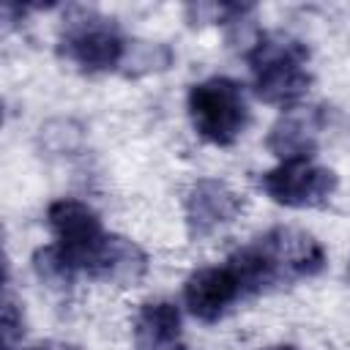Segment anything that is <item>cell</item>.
<instances>
[{"instance_id":"cell-12","label":"cell","mask_w":350,"mask_h":350,"mask_svg":"<svg viewBox=\"0 0 350 350\" xmlns=\"http://www.w3.org/2000/svg\"><path fill=\"white\" fill-rule=\"evenodd\" d=\"M33 268H36V276L49 287H68L77 273V268L63 257V252L55 243L33 254Z\"/></svg>"},{"instance_id":"cell-16","label":"cell","mask_w":350,"mask_h":350,"mask_svg":"<svg viewBox=\"0 0 350 350\" xmlns=\"http://www.w3.org/2000/svg\"><path fill=\"white\" fill-rule=\"evenodd\" d=\"M347 279H350V265H347Z\"/></svg>"},{"instance_id":"cell-9","label":"cell","mask_w":350,"mask_h":350,"mask_svg":"<svg viewBox=\"0 0 350 350\" xmlns=\"http://www.w3.org/2000/svg\"><path fill=\"white\" fill-rule=\"evenodd\" d=\"M323 126L325 115L320 107H287L271 126L265 145L279 161L312 159Z\"/></svg>"},{"instance_id":"cell-8","label":"cell","mask_w":350,"mask_h":350,"mask_svg":"<svg viewBox=\"0 0 350 350\" xmlns=\"http://www.w3.org/2000/svg\"><path fill=\"white\" fill-rule=\"evenodd\" d=\"M241 213V197L219 178H200L186 194V224L189 232L202 238L230 224Z\"/></svg>"},{"instance_id":"cell-14","label":"cell","mask_w":350,"mask_h":350,"mask_svg":"<svg viewBox=\"0 0 350 350\" xmlns=\"http://www.w3.org/2000/svg\"><path fill=\"white\" fill-rule=\"evenodd\" d=\"M27 350H71V347L68 345H60V342H38V345H33Z\"/></svg>"},{"instance_id":"cell-7","label":"cell","mask_w":350,"mask_h":350,"mask_svg":"<svg viewBox=\"0 0 350 350\" xmlns=\"http://www.w3.org/2000/svg\"><path fill=\"white\" fill-rule=\"evenodd\" d=\"M241 295V282L235 279L230 265L200 268L183 284V304L202 323H216Z\"/></svg>"},{"instance_id":"cell-11","label":"cell","mask_w":350,"mask_h":350,"mask_svg":"<svg viewBox=\"0 0 350 350\" xmlns=\"http://www.w3.org/2000/svg\"><path fill=\"white\" fill-rule=\"evenodd\" d=\"M134 350H186L180 312L172 301H145L134 317Z\"/></svg>"},{"instance_id":"cell-15","label":"cell","mask_w":350,"mask_h":350,"mask_svg":"<svg viewBox=\"0 0 350 350\" xmlns=\"http://www.w3.org/2000/svg\"><path fill=\"white\" fill-rule=\"evenodd\" d=\"M265 350H298L295 345H271V347H265Z\"/></svg>"},{"instance_id":"cell-2","label":"cell","mask_w":350,"mask_h":350,"mask_svg":"<svg viewBox=\"0 0 350 350\" xmlns=\"http://www.w3.org/2000/svg\"><path fill=\"white\" fill-rule=\"evenodd\" d=\"M246 60L252 66L254 93L265 104L287 107L312 85V74L306 68L309 49L290 33H262L252 44Z\"/></svg>"},{"instance_id":"cell-3","label":"cell","mask_w":350,"mask_h":350,"mask_svg":"<svg viewBox=\"0 0 350 350\" xmlns=\"http://www.w3.org/2000/svg\"><path fill=\"white\" fill-rule=\"evenodd\" d=\"M189 118L194 131L219 148L232 145L249 126V104L230 77H211L189 90Z\"/></svg>"},{"instance_id":"cell-10","label":"cell","mask_w":350,"mask_h":350,"mask_svg":"<svg viewBox=\"0 0 350 350\" xmlns=\"http://www.w3.org/2000/svg\"><path fill=\"white\" fill-rule=\"evenodd\" d=\"M148 271V257L145 252L123 238V235H112L107 232L104 241L98 243V249L93 252L85 273L104 282V284H115V287H131L137 284Z\"/></svg>"},{"instance_id":"cell-13","label":"cell","mask_w":350,"mask_h":350,"mask_svg":"<svg viewBox=\"0 0 350 350\" xmlns=\"http://www.w3.org/2000/svg\"><path fill=\"white\" fill-rule=\"evenodd\" d=\"M0 325H3V350H16L22 331H25V323H22V312L16 309V301L11 298V293H5Z\"/></svg>"},{"instance_id":"cell-1","label":"cell","mask_w":350,"mask_h":350,"mask_svg":"<svg viewBox=\"0 0 350 350\" xmlns=\"http://www.w3.org/2000/svg\"><path fill=\"white\" fill-rule=\"evenodd\" d=\"M227 265L241 282L243 293H262L279 282L309 279L323 271V243L298 227H273L254 243L238 249Z\"/></svg>"},{"instance_id":"cell-6","label":"cell","mask_w":350,"mask_h":350,"mask_svg":"<svg viewBox=\"0 0 350 350\" xmlns=\"http://www.w3.org/2000/svg\"><path fill=\"white\" fill-rule=\"evenodd\" d=\"M46 221L55 232V246L63 252V257L77 271H85L93 252L107 235L101 230L98 213L82 200L63 197L46 208Z\"/></svg>"},{"instance_id":"cell-4","label":"cell","mask_w":350,"mask_h":350,"mask_svg":"<svg viewBox=\"0 0 350 350\" xmlns=\"http://www.w3.org/2000/svg\"><path fill=\"white\" fill-rule=\"evenodd\" d=\"M126 49L129 46L118 33V27L112 25V19H104L93 11H82L79 16H71L60 33V55L90 74L120 66Z\"/></svg>"},{"instance_id":"cell-5","label":"cell","mask_w":350,"mask_h":350,"mask_svg":"<svg viewBox=\"0 0 350 350\" xmlns=\"http://www.w3.org/2000/svg\"><path fill=\"white\" fill-rule=\"evenodd\" d=\"M336 172L314 164L312 159L279 161L273 170L260 175V189L284 208H314L331 200L336 191Z\"/></svg>"}]
</instances>
